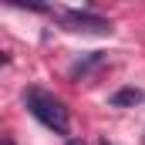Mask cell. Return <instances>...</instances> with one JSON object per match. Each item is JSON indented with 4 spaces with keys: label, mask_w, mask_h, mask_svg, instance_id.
I'll use <instances>...</instances> for the list:
<instances>
[{
    "label": "cell",
    "mask_w": 145,
    "mask_h": 145,
    "mask_svg": "<svg viewBox=\"0 0 145 145\" xmlns=\"http://www.w3.org/2000/svg\"><path fill=\"white\" fill-rule=\"evenodd\" d=\"M24 105H27V111L34 115L44 128H51V132H57V135H68L71 118H68V108H64L54 95H47V91H40V88H27V91H24Z\"/></svg>",
    "instance_id": "6da1fadb"
},
{
    "label": "cell",
    "mask_w": 145,
    "mask_h": 145,
    "mask_svg": "<svg viewBox=\"0 0 145 145\" xmlns=\"http://www.w3.org/2000/svg\"><path fill=\"white\" fill-rule=\"evenodd\" d=\"M3 145H14V142H10V138H7V142H3Z\"/></svg>",
    "instance_id": "52a82bcc"
},
{
    "label": "cell",
    "mask_w": 145,
    "mask_h": 145,
    "mask_svg": "<svg viewBox=\"0 0 145 145\" xmlns=\"http://www.w3.org/2000/svg\"><path fill=\"white\" fill-rule=\"evenodd\" d=\"M101 145H111V142H108V138H101Z\"/></svg>",
    "instance_id": "8992f818"
},
{
    "label": "cell",
    "mask_w": 145,
    "mask_h": 145,
    "mask_svg": "<svg viewBox=\"0 0 145 145\" xmlns=\"http://www.w3.org/2000/svg\"><path fill=\"white\" fill-rule=\"evenodd\" d=\"M68 145H84V142H78V138H71V142H68Z\"/></svg>",
    "instance_id": "5b68a950"
},
{
    "label": "cell",
    "mask_w": 145,
    "mask_h": 145,
    "mask_svg": "<svg viewBox=\"0 0 145 145\" xmlns=\"http://www.w3.org/2000/svg\"><path fill=\"white\" fill-rule=\"evenodd\" d=\"M61 20L68 24V31H81V34H111V20L91 14V10H61Z\"/></svg>",
    "instance_id": "7a4b0ae2"
},
{
    "label": "cell",
    "mask_w": 145,
    "mask_h": 145,
    "mask_svg": "<svg viewBox=\"0 0 145 145\" xmlns=\"http://www.w3.org/2000/svg\"><path fill=\"white\" fill-rule=\"evenodd\" d=\"M101 64H105V54H101V51H95V54H88V57H81V61H74L71 64V78L74 81H78V78H84V74H91L95 71V68H101Z\"/></svg>",
    "instance_id": "3957f363"
},
{
    "label": "cell",
    "mask_w": 145,
    "mask_h": 145,
    "mask_svg": "<svg viewBox=\"0 0 145 145\" xmlns=\"http://www.w3.org/2000/svg\"><path fill=\"white\" fill-rule=\"evenodd\" d=\"M142 98H145V95L138 91V88H121V91L111 95V105H115V108H125V105H138Z\"/></svg>",
    "instance_id": "277c9868"
}]
</instances>
